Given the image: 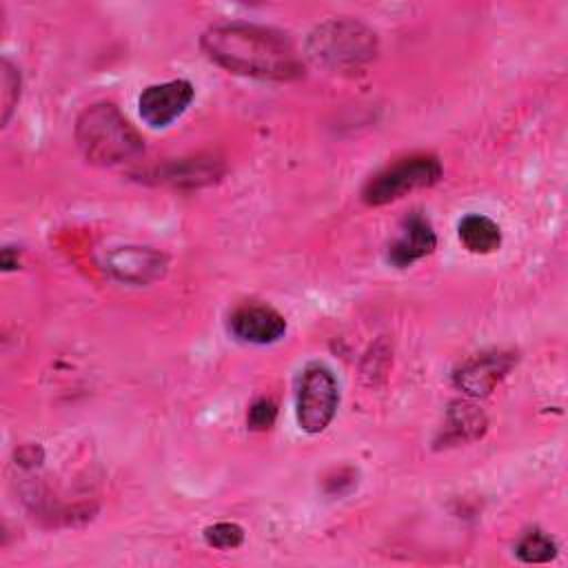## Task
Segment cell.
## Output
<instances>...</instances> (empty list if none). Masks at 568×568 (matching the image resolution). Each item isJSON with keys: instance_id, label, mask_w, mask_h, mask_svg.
Listing matches in <instances>:
<instances>
[{"instance_id": "6da1fadb", "label": "cell", "mask_w": 568, "mask_h": 568, "mask_svg": "<svg viewBox=\"0 0 568 568\" xmlns=\"http://www.w3.org/2000/svg\"><path fill=\"white\" fill-rule=\"evenodd\" d=\"M200 47L217 67L257 80H295L304 73L293 42L268 27L251 22H222L209 27Z\"/></svg>"}, {"instance_id": "7a4b0ae2", "label": "cell", "mask_w": 568, "mask_h": 568, "mask_svg": "<svg viewBox=\"0 0 568 568\" xmlns=\"http://www.w3.org/2000/svg\"><path fill=\"white\" fill-rule=\"evenodd\" d=\"M75 142L82 155L93 164H120L142 153L140 133L109 102L87 106L75 122Z\"/></svg>"}, {"instance_id": "3957f363", "label": "cell", "mask_w": 568, "mask_h": 568, "mask_svg": "<svg viewBox=\"0 0 568 568\" xmlns=\"http://www.w3.org/2000/svg\"><path fill=\"white\" fill-rule=\"evenodd\" d=\"M313 62L333 71H357L377 53L375 33L351 18H335L317 24L306 42Z\"/></svg>"}, {"instance_id": "277c9868", "label": "cell", "mask_w": 568, "mask_h": 568, "mask_svg": "<svg viewBox=\"0 0 568 568\" xmlns=\"http://www.w3.org/2000/svg\"><path fill=\"white\" fill-rule=\"evenodd\" d=\"M442 178V164L430 153L402 158L377 171L364 186L362 200L368 206H382L404 197L410 191L433 186Z\"/></svg>"}, {"instance_id": "5b68a950", "label": "cell", "mask_w": 568, "mask_h": 568, "mask_svg": "<svg viewBox=\"0 0 568 568\" xmlns=\"http://www.w3.org/2000/svg\"><path fill=\"white\" fill-rule=\"evenodd\" d=\"M339 404V388L333 371L320 362L308 364L297 382L295 417L302 430L322 433L335 417Z\"/></svg>"}, {"instance_id": "8992f818", "label": "cell", "mask_w": 568, "mask_h": 568, "mask_svg": "<svg viewBox=\"0 0 568 568\" xmlns=\"http://www.w3.org/2000/svg\"><path fill=\"white\" fill-rule=\"evenodd\" d=\"M195 98V89L189 80H169L146 87L138 98L140 118L151 129H164L178 120Z\"/></svg>"}, {"instance_id": "52a82bcc", "label": "cell", "mask_w": 568, "mask_h": 568, "mask_svg": "<svg viewBox=\"0 0 568 568\" xmlns=\"http://www.w3.org/2000/svg\"><path fill=\"white\" fill-rule=\"evenodd\" d=\"M517 364L513 351H486L468 357L453 375L455 386L470 397H486Z\"/></svg>"}, {"instance_id": "ba28073f", "label": "cell", "mask_w": 568, "mask_h": 568, "mask_svg": "<svg viewBox=\"0 0 568 568\" xmlns=\"http://www.w3.org/2000/svg\"><path fill=\"white\" fill-rule=\"evenodd\" d=\"M104 271L124 284H151L166 273V255L151 246H118L106 253Z\"/></svg>"}, {"instance_id": "9c48e42d", "label": "cell", "mask_w": 568, "mask_h": 568, "mask_svg": "<svg viewBox=\"0 0 568 568\" xmlns=\"http://www.w3.org/2000/svg\"><path fill=\"white\" fill-rule=\"evenodd\" d=\"M231 333L246 344H275L286 333V320L273 306L266 304H244L235 308L229 317Z\"/></svg>"}, {"instance_id": "30bf717a", "label": "cell", "mask_w": 568, "mask_h": 568, "mask_svg": "<svg viewBox=\"0 0 568 568\" xmlns=\"http://www.w3.org/2000/svg\"><path fill=\"white\" fill-rule=\"evenodd\" d=\"M435 246H437V235L428 217H424L419 211H413L402 220L399 235L388 244L386 260L397 268H406L413 262L430 255Z\"/></svg>"}, {"instance_id": "8fae6325", "label": "cell", "mask_w": 568, "mask_h": 568, "mask_svg": "<svg viewBox=\"0 0 568 568\" xmlns=\"http://www.w3.org/2000/svg\"><path fill=\"white\" fill-rule=\"evenodd\" d=\"M217 175H220L217 160H211V158H191V160L169 162L164 169L155 173V178L173 186H200L215 180Z\"/></svg>"}, {"instance_id": "7c38bea8", "label": "cell", "mask_w": 568, "mask_h": 568, "mask_svg": "<svg viewBox=\"0 0 568 568\" xmlns=\"http://www.w3.org/2000/svg\"><path fill=\"white\" fill-rule=\"evenodd\" d=\"M459 240L462 244L470 251V253H493L499 248L501 244V231L497 226V222H493L486 215L479 213H468L462 217L459 226Z\"/></svg>"}, {"instance_id": "4fadbf2b", "label": "cell", "mask_w": 568, "mask_h": 568, "mask_svg": "<svg viewBox=\"0 0 568 568\" xmlns=\"http://www.w3.org/2000/svg\"><path fill=\"white\" fill-rule=\"evenodd\" d=\"M486 430V417L481 410H477L473 404L466 402H455L448 408V417H446V437L455 439V442H466V439H475Z\"/></svg>"}, {"instance_id": "5bb4252c", "label": "cell", "mask_w": 568, "mask_h": 568, "mask_svg": "<svg viewBox=\"0 0 568 568\" xmlns=\"http://www.w3.org/2000/svg\"><path fill=\"white\" fill-rule=\"evenodd\" d=\"M515 552L526 564H544L557 555V544L544 530H528L515 546Z\"/></svg>"}, {"instance_id": "9a60e30c", "label": "cell", "mask_w": 568, "mask_h": 568, "mask_svg": "<svg viewBox=\"0 0 568 568\" xmlns=\"http://www.w3.org/2000/svg\"><path fill=\"white\" fill-rule=\"evenodd\" d=\"M204 541L211 548H220V550H229V548H237L244 541V530L237 524L231 521H217L213 526L204 528Z\"/></svg>"}, {"instance_id": "2e32d148", "label": "cell", "mask_w": 568, "mask_h": 568, "mask_svg": "<svg viewBox=\"0 0 568 568\" xmlns=\"http://www.w3.org/2000/svg\"><path fill=\"white\" fill-rule=\"evenodd\" d=\"M0 82H2V124H7L20 98V73L7 58L2 60Z\"/></svg>"}, {"instance_id": "e0dca14e", "label": "cell", "mask_w": 568, "mask_h": 568, "mask_svg": "<svg viewBox=\"0 0 568 568\" xmlns=\"http://www.w3.org/2000/svg\"><path fill=\"white\" fill-rule=\"evenodd\" d=\"M275 417H277V408H275V404L268 397H262V399L253 402L251 408H248V426L253 430L271 428Z\"/></svg>"}]
</instances>
